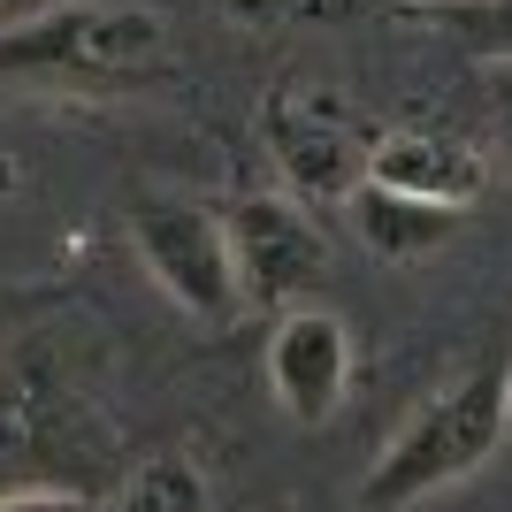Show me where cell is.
Masks as SVG:
<instances>
[{"label": "cell", "instance_id": "obj_8", "mask_svg": "<svg viewBox=\"0 0 512 512\" xmlns=\"http://www.w3.org/2000/svg\"><path fill=\"white\" fill-rule=\"evenodd\" d=\"M352 222H360V237H367L375 260H428L451 230H459V207L390 192V184H360V192H352Z\"/></svg>", "mask_w": 512, "mask_h": 512}, {"label": "cell", "instance_id": "obj_9", "mask_svg": "<svg viewBox=\"0 0 512 512\" xmlns=\"http://www.w3.org/2000/svg\"><path fill=\"white\" fill-rule=\"evenodd\" d=\"M360 8H383V16L428 23L474 54L490 69H512V0H360Z\"/></svg>", "mask_w": 512, "mask_h": 512}, {"label": "cell", "instance_id": "obj_2", "mask_svg": "<svg viewBox=\"0 0 512 512\" xmlns=\"http://www.w3.org/2000/svg\"><path fill=\"white\" fill-rule=\"evenodd\" d=\"M169 62V23L146 0H54L0 31L8 85H130Z\"/></svg>", "mask_w": 512, "mask_h": 512}, {"label": "cell", "instance_id": "obj_11", "mask_svg": "<svg viewBox=\"0 0 512 512\" xmlns=\"http://www.w3.org/2000/svg\"><path fill=\"white\" fill-rule=\"evenodd\" d=\"M0 512H100V497L92 490H0Z\"/></svg>", "mask_w": 512, "mask_h": 512}, {"label": "cell", "instance_id": "obj_12", "mask_svg": "<svg viewBox=\"0 0 512 512\" xmlns=\"http://www.w3.org/2000/svg\"><path fill=\"white\" fill-rule=\"evenodd\" d=\"M497 107H505V169H512V69H497Z\"/></svg>", "mask_w": 512, "mask_h": 512}, {"label": "cell", "instance_id": "obj_14", "mask_svg": "<svg viewBox=\"0 0 512 512\" xmlns=\"http://www.w3.org/2000/svg\"><path fill=\"white\" fill-rule=\"evenodd\" d=\"M505 421H512V360H505Z\"/></svg>", "mask_w": 512, "mask_h": 512}, {"label": "cell", "instance_id": "obj_15", "mask_svg": "<svg viewBox=\"0 0 512 512\" xmlns=\"http://www.w3.org/2000/svg\"><path fill=\"white\" fill-rule=\"evenodd\" d=\"M314 8H360V0H314Z\"/></svg>", "mask_w": 512, "mask_h": 512}, {"label": "cell", "instance_id": "obj_5", "mask_svg": "<svg viewBox=\"0 0 512 512\" xmlns=\"http://www.w3.org/2000/svg\"><path fill=\"white\" fill-rule=\"evenodd\" d=\"M230 245H237V283L245 306L260 314H291L314 299V283L329 276V237L314 230V214L299 199L253 192L230 207Z\"/></svg>", "mask_w": 512, "mask_h": 512}, {"label": "cell", "instance_id": "obj_13", "mask_svg": "<svg viewBox=\"0 0 512 512\" xmlns=\"http://www.w3.org/2000/svg\"><path fill=\"white\" fill-rule=\"evenodd\" d=\"M0 192H16V161H0Z\"/></svg>", "mask_w": 512, "mask_h": 512}, {"label": "cell", "instance_id": "obj_1", "mask_svg": "<svg viewBox=\"0 0 512 512\" xmlns=\"http://www.w3.org/2000/svg\"><path fill=\"white\" fill-rule=\"evenodd\" d=\"M512 436L505 421V367H467L421 398L398 421V436L383 444V459L367 467V512H413L428 497L459 490L467 474H482L497 459V444Z\"/></svg>", "mask_w": 512, "mask_h": 512}, {"label": "cell", "instance_id": "obj_6", "mask_svg": "<svg viewBox=\"0 0 512 512\" xmlns=\"http://www.w3.org/2000/svg\"><path fill=\"white\" fill-rule=\"evenodd\" d=\"M268 390L291 421H329L352 390V329H344L329 306H291L276 314V337H268Z\"/></svg>", "mask_w": 512, "mask_h": 512}, {"label": "cell", "instance_id": "obj_3", "mask_svg": "<svg viewBox=\"0 0 512 512\" xmlns=\"http://www.w3.org/2000/svg\"><path fill=\"white\" fill-rule=\"evenodd\" d=\"M130 245L146 260V276L161 283V299L184 306L192 321H237L245 314V283H237V245L230 214L199 207L184 192H138L130 199Z\"/></svg>", "mask_w": 512, "mask_h": 512}, {"label": "cell", "instance_id": "obj_10", "mask_svg": "<svg viewBox=\"0 0 512 512\" xmlns=\"http://www.w3.org/2000/svg\"><path fill=\"white\" fill-rule=\"evenodd\" d=\"M107 512H214V482H207L199 459L161 451V459H138L123 474V490H115Z\"/></svg>", "mask_w": 512, "mask_h": 512}, {"label": "cell", "instance_id": "obj_4", "mask_svg": "<svg viewBox=\"0 0 512 512\" xmlns=\"http://www.w3.org/2000/svg\"><path fill=\"white\" fill-rule=\"evenodd\" d=\"M260 138H268V161L291 184V199H344L352 207V192L375 169V138L383 130H367L360 107L344 100L337 85L291 77L260 107Z\"/></svg>", "mask_w": 512, "mask_h": 512}, {"label": "cell", "instance_id": "obj_7", "mask_svg": "<svg viewBox=\"0 0 512 512\" xmlns=\"http://www.w3.org/2000/svg\"><path fill=\"white\" fill-rule=\"evenodd\" d=\"M367 184H390V192H413V199H436V207H474L490 192V153L451 138V130H421V123H398L375 138V169Z\"/></svg>", "mask_w": 512, "mask_h": 512}]
</instances>
